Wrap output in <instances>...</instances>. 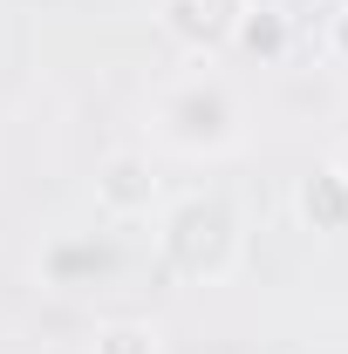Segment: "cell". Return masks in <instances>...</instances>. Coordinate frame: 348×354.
I'll return each mask as SVG.
<instances>
[{"label": "cell", "instance_id": "cell-6", "mask_svg": "<svg viewBox=\"0 0 348 354\" xmlns=\"http://www.w3.org/2000/svg\"><path fill=\"white\" fill-rule=\"evenodd\" d=\"M294 212H301L307 232H348V191L335 171H307L301 191H294Z\"/></svg>", "mask_w": 348, "mask_h": 354}, {"label": "cell", "instance_id": "cell-3", "mask_svg": "<svg viewBox=\"0 0 348 354\" xmlns=\"http://www.w3.org/2000/svg\"><path fill=\"white\" fill-rule=\"evenodd\" d=\"M89 191H96V212L116 225H137L157 212V198H164V177H157V164L143 157V150H110L103 164H96V177H89Z\"/></svg>", "mask_w": 348, "mask_h": 354}, {"label": "cell", "instance_id": "cell-9", "mask_svg": "<svg viewBox=\"0 0 348 354\" xmlns=\"http://www.w3.org/2000/svg\"><path fill=\"white\" fill-rule=\"evenodd\" d=\"M328 55L348 68V7H335V14H328Z\"/></svg>", "mask_w": 348, "mask_h": 354}, {"label": "cell", "instance_id": "cell-8", "mask_svg": "<svg viewBox=\"0 0 348 354\" xmlns=\"http://www.w3.org/2000/svg\"><path fill=\"white\" fill-rule=\"evenodd\" d=\"M89 354H164V341H157L150 320H103Z\"/></svg>", "mask_w": 348, "mask_h": 354}, {"label": "cell", "instance_id": "cell-7", "mask_svg": "<svg viewBox=\"0 0 348 354\" xmlns=\"http://www.w3.org/2000/svg\"><path fill=\"white\" fill-rule=\"evenodd\" d=\"M42 272L62 286V293H82V286H96V279L110 272V252H103V239H62V245L42 259Z\"/></svg>", "mask_w": 348, "mask_h": 354}, {"label": "cell", "instance_id": "cell-11", "mask_svg": "<svg viewBox=\"0 0 348 354\" xmlns=\"http://www.w3.org/2000/svg\"><path fill=\"white\" fill-rule=\"evenodd\" d=\"M342 7H348V0H342Z\"/></svg>", "mask_w": 348, "mask_h": 354}, {"label": "cell", "instance_id": "cell-4", "mask_svg": "<svg viewBox=\"0 0 348 354\" xmlns=\"http://www.w3.org/2000/svg\"><path fill=\"white\" fill-rule=\"evenodd\" d=\"M246 7L253 0H157V21L184 55H225Z\"/></svg>", "mask_w": 348, "mask_h": 354}, {"label": "cell", "instance_id": "cell-1", "mask_svg": "<svg viewBox=\"0 0 348 354\" xmlns=\"http://www.w3.org/2000/svg\"><path fill=\"white\" fill-rule=\"evenodd\" d=\"M157 259L164 272H177L184 286H218L232 279L239 259H246V225L232 212V198L218 191H198V198H177L164 225H157Z\"/></svg>", "mask_w": 348, "mask_h": 354}, {"label": "cell", "instance_id": "cell-5", "mask_svg": "<svg viewBox=\"0 0 348 354\" xmlns=\"http://www.w3.org/2000/svg\"><path fill=\"white\" fill-rule=\"evenodd\" d=\"M232 48L253 55V62H266V68H280L294 55V14L287 7H246L239 28H232Z\"/></svg>", "mask_w": 348, "mask_h": 354}, {"label": "cell", "instance_id": "cell-10", "mask_svg": "<svg viewBox=\"0 0 348 354\" xmlns=\"http://www.w3.org/2000/svg\"><path fill=\"white\" fill-rule=\"evenodd\" d=\"M328 171L342 177V191H348V150H342V157H335V164H328Z\"/></svg>", "mask_w": 348, "mask_h": 354}, {"label": "cell", "instance_id": "cell-2", "mask_svg": "<svg viewBox=\"0 0 348 354\" xmlns=\"http://www.w3.org/2000/svg\"><path fill=\"white\" fill-rule=\"evenodd\" d=\"M157 130H164V143L191 150V157H218L239 136V95L218 75H184L157 95Z\"/></svg>", "mask_w": 348, "mask_h": 354}]
</instances>
